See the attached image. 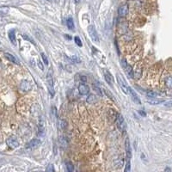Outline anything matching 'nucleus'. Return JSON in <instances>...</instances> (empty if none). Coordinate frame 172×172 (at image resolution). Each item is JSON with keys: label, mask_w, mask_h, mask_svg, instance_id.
Returning a JSON list of instances; mask_svg holds the SVG:
<instances>
[{"label": "nucleus", "mask_w": 172, "mask_h": 172, "mask_svg": "<svg viewBox=\"0 0 172 172\" xmlns=\"http://www.w3.org/2000/svg\"><path fill=\"white\" fill-rule=\"evenodd\" d=\"M115 123H116V126H117L118 129L121 132H122V133L126 132V122H125V120H124V118H123L122 115H117Z\"/></svg>", "instance_id": "nucleus-1"}, {"label": "nucleus", "mask_w": 172, "mask_h": 172, "mask_svg": "<svg viewBox=\"0 0 172 172\" xmlns=\"http://www.w3.org/2000/svg\"><path fill=\"white\" fill-rule=\"evenodd\" d=\"M88 33L90 35V37L91 38V40L96 42V43H98L99 42V36L97 32V29L96 28L93 26V25H90L88 27Z\"/></svg>", "instance_id": "nucleus-2"}, {"label": "nucleus", "mask_w": 172, "mask_h": 172, "mask_svg": "<svg viewBox=\"0 0 172 172\" xmlns=\"http://www.w3.org/2000/svg\"><path fill=\"white\" fill-rule=\"evenodd\" d=\"M7 146L11 149H16L19 146V141L15 136H10L6 140Z\"/></svg>", "instance_id": "nucleus-3"}, {"label": "nucleus", "mask_w": 172, "mask_h": 172, "mask_svg": "<svg viewBox=\"0 0 172 172\" xmlns=\"http://www.w3.org/2000/svg\"><path fill=\"white\" fill-rule=\"evenodd\" d=\"M122 66L123 69H124V71H125L126 74L129 77L133 78V76H134V73H133V70L132 66H129V65H128V63H127L126 60H123L122 62Z\"/></svg>", "instance_id": "nucleus-4"}, {"label": "nucleus", "mask_w": 172, "mask_h": 172, "mask_svg": "<svg viewBox=\"0 0 172 172\" xmlns=\"http://www.w3.org/2000/svg\"><path fill=\"white\" fill-rule=\"evenodd\" d=\"M116 78H117L118 84H119L120 87L122 88L123 92H124L125 94L128 95V86L126 85V84L125 80L123 79L122 77H121L120 74H117V75H116Z\"/></svg>", "instance_id": "nucleus-5"}, {"label": "nucleus", "mask_w": 172, "mask_h": 172, "mask_svg": "<svg viewBox=\"0 0 172 172\" xmlns=\"http://www.w3.org/2000/svg\"><path fill=\"white\" fill-rule=\"evenodd\" d=\"M47 81H48V90H49V93L51 94L52 97L54 96V90H53V80H52V72L50 71L48 74V77H47Z\"/></svg>", "instance_id": "nucleus-6"}, {"label": "nucleus", "mask_w": 172, "mask_h": 172, "mask_svg": "<svg viewBox=\"0 0 172 172\" xmlns=\"http://www.w3.org/2000/svg\"><path fill=\"white\" fill-rule=\"evenodd\" d=\"M128 95L129 96H131V97L133 99V101L135 102V103H137V104H140L141 103V102H140V99L139 98V97H138V95L135 93V91L131 88V87H129L128 86Z\"/></svg>", "instance_id": "nucleus-7"}, {"label": "nucleus", "mask_w": 172, "mask_h": 172, "mask_svg": "<svg viewBox=\"0 0 172 172\" xmlns=\"http://www.w3.org/2000/svg\"><path fill=\"white\" fill-rule=\"evenodd\" d=\"M126 161H131V158H132V150H131L130 142L128 139H126Z\"/></svg>", "instance_id": "nucleus-8"}, {"label": "nucleus", "mask_w": 172, "mask_h": 172, "mask_svg": "<svg viewBox=\"0 0 172 172\" xmlns=\"http://www.w3.org/2000/svg\"><path fill=\"white\" fill-rule=\"evenodd\" d=\"M78 91L81 95H87L90 93V87L85 84H80L78 86Z\"/></svg>", "instance_id": "nucleus-9"}, {"label": "nucleus", "mask_w": 172, "mask_h": 172, "mask_svg": "<svg viewBox=\"0 0 172 172\" xmlns=\"http://www.w3.org/2000/svg\"><path fill=\"white\" fill-rule=\"evenodd\" d=\"M118 14L121 17H124L128 14V4L125 3L122 5L118 10Z\"/></svg>", "instance_id": "nucleus-10"}, {"label": "nucleus", "mask_w": 172, "mask_h": 172, "mask_svg": "<svg viewBox=\"0 0 172 172\" xmlns=\"http://www.w3.org/2000/svg\"><path fill=\"white\" fill-rule=\"evenodd\" d=\"M41 145V140L38 139H33L32 140H30L28 144H27V148L28 149H35V148L38 147Z\"/></svg>", "instance_id": "nucleus-11"}, {"label": "nucleus", "mask_w": 172, "mask_h": 172, "mask_svg": "<svg viewBox=\"0 0 172 172\" xmlns=\"http://www.w3.org/2000/svg\"><path fill=\"white\" fill-rule=\"evenodd\" d=\"M4 57H5L9 61H10V62H12V63H14V64H17V65L19 64V61L17 60V59L14 55H12L11 53L5 52V53H4Z\"/></svg>", "instance_id": "nucleus-12"}, {"label": "nucleus", "mask_w": 172, "mask_h": 172, "mask_svg": "<svg viewBox=\"0 0 172 172\" xmlns=\"http://www.w3.org/2000/svg\"><path fill=\"white\" fill-rule=\"evenodd\" d=\"M104 78H105V81H106L110 86L113 85V77H112V75L110 74L109 72H108V71H105V72H104Z\"/></svg>", "instance_id": "nucleus-13"}, {"label": "nucleus", "mask_w": 172, "mask_h": 172, "mask_svg": "<svg viewBox=\"0 0 172 172\" xmlns=\"http://www.w3.org/2000/svg\"><path fill=\"white\" fill-rule=\"evenodd\" d=\"M59 147H61L62 149H66L68 146V142L65 137L59 138Z\"/></svg>", "instance_id": "nucleus-14"}, {"label": "nucleus", "mask_w": 172, "mask_h": 172, "mask_svg": "<svg viewBox=\"0 0 172 172\" xmlns=\"http://www.w3.org/2000/svg\"><path fill=\"white\" fill-rule=\"evenodd\" d=\"M31 89V84L28 81H23L21 83V90H23V91H27V90H29Z\"/></svg>", "instance_id": "nucleus-15"}, {"label": "nucleus", "mask_w": 172, "mask_h": 172, "mask_svg": "<svg viewBox=\"0 0 172 172\" xmlns=\"http://www.w3.org/2000/svg\"><path fill=\"white\" fill-rule=\"evenodd\" d=\"M9 39H10V41L14 44V45H16V34H15V30L14 29H12V30H10L9 31Z\"/></svg>", "instance_id": "nucleus-16"}, {"label": "nucleus", "mask_w": 172, "mask_h": 172, "mask_svg": "<svg viewBox=\"0 0 172 172\" xmlns=\"http://www.w3.org/2000/svg\"><path fill=\"white\" fill-rule=\"evenodd\" d=\"M165 85L167 88L172 89V76H169L165 78Z\"/></svg>", "instance_id": "nucleus-17"}, {"label": "nucleus", "mask_w": 172, "mask_h": 172, "mask_svg": "<svg viewBox=\"0 0 172 172\" xmlns=\"http://www.w3.org/2000/svg\"><path fill=\"white\" fill-rule=\"evenodd\" d=\"M66 24H67V27H68V28H69V29L73 30L75 25H74V22L73 18H71V17H70V18H68V19H67V21H66Z\"/></svg>", "instance_id": "nucleus-18"}, {"label": "nucleus", "mask_w": 172, "mask_h": 172, "mask_svg": "<svg viewBox=\"0 0 172 172\" xmlns=\"http://www.w3.org/2000/svg\"><path fill=\"white\" fill-rule=\"evenodd\" d=\"M146 96L148 97H150V98H155V97H157L158 96V94L157 92H155V91L148 90V91H146Z\"/></svg>", "instance_id": "nucleus-19"}, {"label": "nucleus", "mask_w": 172, "mask_h": 172, "mask_svg": "<svg viewBox=\"0 0 172 172\" xmlns=\"http://www.w3.org/2000/svg\"><path fill=\"white\" fill-rule=\"evenodd\" d=\"M87 102H88L89 103H94L95 102H97V97H96V96H95V95H90V96H89L88 98H87Z\"/></svg>", "instance_id": "nucleus-20"}, {"label": "nucleus", "mask_w": 172, "mask_h": 172, "mask_svg": "<svg viewBox=\"0 0 172 172\" xmlns=\"http://www.w3.org/2000/svg\"><path fill=\"white\" fill-rule=\"evenodd\" d=\"M8 12H9V8L8 7H6V6L0 7V14L6 15V14H8Z\"/></svg>", "instance_id": "nucleus-21"}, {"label": "nucleus", "mask_w": 172, "mask_h": 172, "mask_svg": "<svg viewBox=\"0 0 172 172\" xmlns=\"http://www.w3.org/2000/svg\"><path fill=\"white\" fill-rule=\"evenodd\" d=\"M66 170L69 172H73L74 171L73 164L71 162H67L66 163Z\"/></svg>", "instance_id": "nucleus-22"}, {"label": "nucleus", "mask_w": 172, "mask_h": 172, "mask_svg": "<svg viewBox=\"0 0 172 172\" xmlns=\"http://www.w3.org/2000/svg\"><path fill=\"white\" fill-rule=\"evenodd\" d=\"M74 41H75V43H76L78 47H82V46H83L82 41H81V40H80V38H79L78 36H75V37H74Z\"/></svg>", "instance_id": "nucleus-23"}, {"label": "nucleus", "mask_w": 172, "mask_h": 172, "mask_svg": "<svg viewBox=\"0 0 172 172\" xmlns=\"http://www.w3.org/2000/svg\"><path fill=\"white\" fill-rule=\"evenodd\" d=\"M41 58H42V59H43L44 64H45L46 66H48V57L46 56V54H45L44 52H41Z\"/></svg>", "instance_id": "nucleus-24"}, {"label": "nucleus", "mask_w": 172, "mask_h": 172, "mask_svg": "<svg viewBox=\"0 0 172 172\" xmlns=\"http://www.w3.org/2000/svg\"><path fill=\"white\" fill-rule=\"evenodd\" d=\"M23 37L24 38L25 40H27V41H28L29 42H31V43H33L34 45H35V42L34 41V40H33V39H31L28 35H25V34L24 35H23Z\"/></svg>", "instance_id": "nucleus-25"}, {"label": "nucleus", "mask_w": 172, "mask_h": 172, "mask_svg": "<svg viewBox=\"0 0 172 172\" xmlns=\"http://www.w3.org/2000/svg\"><path fill=\"white\" fill-rule=\"evenodd\" d=\"M130 170H131V161H126V168H125V172L130 171Z\"/></svg>", "instance_id": "nucleus-26"}, {"label": "nucleus", "mask_w": 172, "mask_h": 172, "mask_svg": "<svg viewBox=\"0 0 172 172\" xmlns=\"http://www.w3.org/2000/svg\"><path fill=\"white\" fill-rule=\"evenodd\" d=\"M59 126H60V128H61V129H65V128L66 127V122L64 120L59 121Z\"/></svg>", "instance_id": "nucleus-27"}, {"label": "nucleus", "mask_w": 172, "mask_h": 172, "mask_svg": "<svg viewBox=\"0 0 172 172\" xmlns=\"http://www.w3.org/2000/svg\"><path fill=\"white\" fill-rule=\"evenodd\" d=\"M149 102H150L151 104H159V103L164 102V101H163V100H151V101H150Z\"/></svg>", "instance_id": "nucleus-28"}, {"label": "nucleus", "mask_w": 172, "mask_h": 172, "mask_svg": "<svg viewBox=\"0 0 172 172\" xmlns=\"http://www.w3.org/2000/svg\"><path fill=\"white\" fill-rule=\"evenodd\" d=\"M94 89H95V90H96V92H97V94H98L99 96H102V91H101V90H100V88L98 87H97V86H94Z\"/></svg>", "instance_id": "nucleus-29"}, {"label": "nucleus", "mask_w": 172, "mask_h": 172, "mask_svg": "<svg viewBox=\"0 0 172 172\" xmlns=\"http://www.w3.org/2000/svg\"><path fill=\"white\" fill-rule=\"evenodd\" d=\"M72 60L75 62V63H80V59L77 58V57H76V56H73V57H72Z\"/></svg>", "instance_id": "nucleus-30"}, {"label": "nucleus", "mask_w": 172, "mask_h": 172, "mask_svg": "<svg viewBox=\"0 0 172 172\" xmlns=\"http://www.w3.org/2000/svg\"><path fill=\"white\" fill-rule=\"evenodd\" d=\"M52 114L54 116H56V114H57V109H56V108H55V107H52Z\"/></svg>", "instance_id": "nucleus-31"}, {"label": "nucleus", "mask_w": 172, "mask_h": 172, "mask_svg": "<svg viewBox=\"0 0 172 172\" xmlns=\"http://www.w3.org/2000/svg\"><path fill=\"white\" fill-rule=\"evenodd\" d=\"M47 171H54L53 165H52V164H49L48 167V169H47Z\"/></svg>", "instance_id": "nucleus-32"}, {"label": "nucleus", "mask_w": 172, "mask_h": 172, "mask_svg": "<svg viewBox=\"0 0 172 172\" xmlns=\"http://www.w3.org/2000/svg\"><path fill=\"white\" fill-rule=\"evenodd\" d=\"M165 106H167V107L172 106V102H167V103H165Z\"/></svg>", "instance_id": "nucleus-33"}, {"label": "nucleus", "mask_w": 172, "mask_h": 172, "mask_svg": "<svg viewBox=\"0 0 172 172\" xmlns=\"http://www.w3.org/2000/svg\"><path fill=\"white\" fill-rule=\"evenodd\" d=\"M38 66H40V67H41V70H43V66H41V61H40V60L38 61Z\"/></svg>", "instance_id": "nucleus-34"}, {"label": "nucleus", "mask_w": 172, "mask_h": 172, "mask_svg": "<svg viewBox=\"0 0 172 172\" xmlns=\"http://www.w3.org/2000/svg\"><path fill=\"white\" fill-rule=\"evenodd\" d=\"M80 1H81V0H74V2H75L76 3H80Z\"/></svg>", "instance_id": "nucleus-35"}, {"label": "nucleus", "mask_w": 172, "mask_h": 172, "mask_svg": "<svg viewBox=\"0 0 172 172\" xmlns=\"http://www.w3.org/2000/svg\"><path fill=\"white\" fill-rule=\"evenodd\" d=\"M48 1H49V2H52V0H48Z\"/></svg>", "instance_id": "nucleus-36"}]
</instances>
